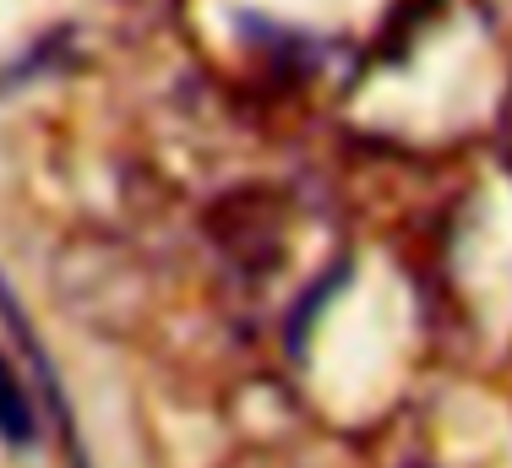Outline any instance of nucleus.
I'll list each match as a JSON object with an SVG mask.
<instances>
[{
  "mask_svg": "<svg viewBox=\"0 0 512 468\" xmlns=\"http://www.w3.org/2000/svg\"><path fill=\"white\" fill-rule=\"evenodd\" d=\"M33 430H39V414H33L28 387H22L17 371L0 360V441L22 452V447H33Z\"/></svg>",
  "mask_w": 512,
  "mask_h": 468,
  "instance_id": "nucleus-1",
  "label": "nucleus"
}]
</instances>
